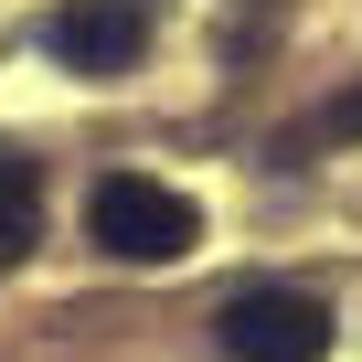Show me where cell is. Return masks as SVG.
Masks as SVG:
<instances>
[{"instance_id": "277c9868", "label": "cell", "mask_w": 362, "mask_h": 362, "mask_svg": "<svg viewBox=\"0 0 362 362\" xmlns=\"http://www.w3.org/2000/svg\"><path fill=\"white\" fill-rule=\"evenodd\" d=\"M33 224H43V203H33V160H22V149H0V267H22Z\"/></svg>"}, {"instance_id": "7a4b0ae2", "label": "cell", "mask_w": 362, "mask_h": 362, "mask_svg": "<svg viewBox=\"0 0 362 362\" xmlns=\"http://www.w3.org/2000/svg\"><path fill=\"white\" fill-rule=\"evenodd\" d=\"M214 330H224V362H330V341H341L330 298H309V288H235Z\"/></svg>"}, {"instance_id": "6da1fadb", "label": "cell", "mask_w": 362, "mask_h": 362, "mask_svg": "<svg viewBox=\"0 0 362 362\" xmlns=\"http://www.w3.org/2000/svg\"><path fill=\"white\" fill-rule=\"evenodd\" d=\"M86 224H96V245L117 256V267H181L203 245V214L170 192V181H149V170H107L96 192H86Z\"/></svg>"}, {"instance_id": "3957f363", "label": "cell", "mask_w": 362, "mask_h": 362, "mask_svg": "<svg viewBox=\"0 0 362 362\" xmlns=\"http://www.w3.org/2000/svg\"><path fill=\"white\" fill-rule=\"evenodd\" d=\"M43 54L75 64V75H128L149 54V22H139V0H64L43 22Z\"/></svg>"}, {"instance_id": "5b68a950", "label": "cell", "mask_w": 362, "mask_h": 362, "mask_svg": "<svg viewBox=\"0 0 362 362\" xmlns=\"http://www.w3.org/2000/svg\"><path fill=\"white\" fill-rule=\"evenodd\" d=\"M330 139H362V86H351L341 107H330Z\"/></svg>"}]
</instances>
